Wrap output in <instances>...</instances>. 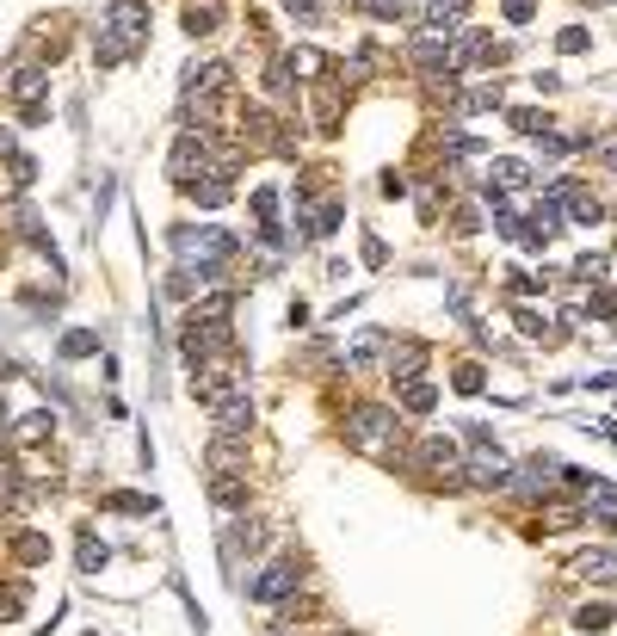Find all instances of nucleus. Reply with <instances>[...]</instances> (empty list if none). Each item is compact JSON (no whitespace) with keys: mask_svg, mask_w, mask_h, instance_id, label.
I'll list each match as a JSON object with an SVG mask.
<instances>
[{"mask_svg":"<svg viewBox=\"0 0 617 636\" xmlns=\"http://www.w3.org/2000/svg\"><path fill=\"white\" fill-rule=\"evenodd\" d=\"M50 432H56V414H50V408H37V414H25V421L13 426V439H19V445H43Z\"/></svg>","mask_w":617,"mask_h":636,"instance_id":"nucleus-21","label":"nucleus"},{"mask_svg":"<svg viewBox=\"0 0 617 636\" xmlns=\"http://www.w3.org/2000/svg\"><path fill=\"white\" fill-rule=\"evenodd\" d=\"M352 636H358V631H352Z\"/></svg>","mask_w":617,"mask_h":636,"instance_id":"nucleus-48","label":"nucleus"},{"mask_svg":"<svg viewBox=\"0 0 617 636\" xmlns=\"http://www.w3.org/2000/svg\"><path fill=\"white\" fill-rule=\"evenodd\" d=\"M105 563H111V550H105L93 531H81V568H87V574H100Z\"/></svg>","mask_w":617,"mask_h":636,"instance_id":"nucleus-32","label":"nucleus"},{"mask_svg":"<svg viewBox=\"0 0 617 636\" xmlns=\"http://www.w3.org/2000/svg\"><path fill=\"white\" fill-rule=\"evenodd\" d=\"M315 124H321V130H340V100H334V87H315Z\"/></svg>","mask_w":617,"mask_h":636,"instance_id":"nucleus-27","label":"nucleus"},{"mask_svg":"<svg viewBox=\"0 0 617 636\" xmlns=\"http://www.w3.org/2000/svg\"><path fill=\"white\" fill-rule=\"evenodd\" d=\"M13 179H19V185H32V179H37V161H32V155H13Z\"/></svg>","mask_w":617,"mask_h":636,"instance_id":"nucleus-41","label":"nucleus"},{"mask_svg":"<svg viewBox=\"0 0 617 636\" xmlns=\"http://www.w3.org/2000/svg\"><path fill=\"white\" fill-rule=\"evenodd\" d=\"M25 605H32V587L25 581H6L0 587V618H25Z\"/></svg>","mask_w":617,"mask_h":636,"instance_id":"nucleus-28","label":"nucleus"},{"mask_svg":"<svg viewBox=\"0 0 617 636\" xmlns=\"http://www.w3.org/2000/svg\"><path fill=\"white\" fill-rule=\"evenodd\" d=\"M247 432H253V402L235 389L216 402V439H247Z\"/></svg>","mask_w":617,"mask_h":636,"instance_id":"nucleus-9","label":"nucleus"},{"mask_svg":"<svg viewBox=\"0 0 617 636\" xmlns=\"http://www.w3.org/2000/svg\"><path fill=\"white\" fill-rule=\"evenodd\" d=\"M216 19H223L216 0H192V6H185V32H192V37H210V32H216Z\"/></svg>","mask_w":617,"mask_h":636,"instance_id":"nucleus-24","label":"nucleus"},{"mask_svg":"<svg viewBox=\"0 0 617 636\" xmlns=\"http://www.w3.org/2000/svg\"><path fill=\"white\" fill-rule=\"evenodd\" d=\"M574 482H581V513L586 519H599L605 531H617V489L605 476H593V470H574Z\"/></svg>","mask_w":617,"mask_h":636,"instance_id":"nucleus-6","label":"nucleus"},{"mask_svg":"<svg viewBox=\"0 0 617 636\" xmlns=\"http://www.w3.org/2000/svg\"><path fill=\"white\" fill-rule=\"evenodd\" d=\"M87 353H100V334L93 327H69L62 334V358H87Z\"/></svg>","mask_w":617,"mask_h":636,"instance_id":"nucleus-30","label":"nucleus"},{"mask_svg":"<svg viewBox=\"0 0 617 636\" xmlns=\"http://www.w3.org/2000/svg\"><path fill=\"white\" fill-rule=\"evenodd\" d=\"M463 470H470V482H476V489H507V482H513V463L500 458V445H488V439L476 445V458L463 463Z\"/></svg>","mask_w":617,"mask_h":636,"instance_id":"nucleus-8","label":"nucleus"},{"mask_svg":"<svg viewBox=\"0 0 617 636\" xmlns=\"http://www.w3.org/2000/svg\"><path fill=\"white\" fill-rule=\"evenodd\" d=\"M229 309H235V297H229V290H210L204 303L192 309V321H223V316H229Z\"/></svg>","mask_w":617,"mask_h":636,"instance_id":"nucleus-33","label":"nucleus"},{"mask_svg":"<svg viewBox=\"0 0 617 636\" xmlns=\"http://www.w3.org/2000/svg\"><path fill=\"white\" fill-rule=\"evenodd\" d=\"M383 365H389V377H395V384H413V377L426 371V346H420V340H389Z\"/></svg>","mask_w":617,"mask_h":636,"instance_id":"nucleus-10","label":"nucleus"},{"mask_svg":"<svg viewBox=\"0 0 617 636\" xmlns=\"http://www.w3.org/2000/svg\"><path fill=\"white\" fill-rule=\"evenodd\" d=\"M105 513H137V519H155L161 507H155L148 495H124V489H111V495H105Z\"/></svg>","mask_w":617,"mask_h":636,"instance_id":"nucleus-22","label":"nucleus"},{"mask_svg":"<svg viewBox=\"0 0 617 636\" xmlns=\"http://www.w3.org/2000/svg\"><path fill=\"white\" fill-rule=\"evenodd\" d=\"M593 161L617 174V130H612V137H593Z\"/></svg>","mask_w":617,"mask_h":636,"instance_id":"nucleus-39","label":"nucleus"},{"mask_svg":"<svg viewBox=\"0 0 617 636\" xmlns=\"http://www.w3.org/2000/svg\"><path fill=\"white\" fill-rule=\"evenodd\" d=\"M574 279L599 284V279H605V253H581V260H574Z\"/></svg>","mask_w":617,"mask_h":636,"instance_id":"nucleus-36","label":"nucleus"},{"mask_svg":"<svg viewBox=\"0 0 617 636\" xmlns=\"http://www.w3.org/2000/svg\"><path fill=\"white\" fill-rule=\"evenodd\" d=\"M568 148H574V137H562V130H544V137H537V155H549V161L568 155Z\"/></svg>","mask_w":617,"mask_h":636,"instance_id":"nucleus-38","label":"nucleus"},{"mask_svg":"<svg viewBox=\"0 0 617 636\" xmlns=\"http://www.w3.org/2000/svg\"><path fill=\"white\" fill-rule=\"evenodd\" d=\"M284 6H290V13H303V19H315V13H321L315 0H284Z\"/></svg>","mask_w":617,"mask_h":636,"instance_id":"nucleus-44","label":"nucleus"},{"mask_svg":"<svg viewBox=\"0 0 617 636\" xmlns=\"http://www.w3.org/2000/svg\"><path fill=\"white\" fill-rule=\"evenodd\" d=\"M93 56H100V69H118V62H130L137 50H130L118 32H105V25H100V37H93Z\"/></svg>","mask_w":617,"mask_h":636,"instance_id":"nucleus-19","label":"nucleus"},{"mask_svg":"<svg viewBox=\"0 0 617 636\" xmlns=\"http://www.w3.org/2000/svg\"><path fill=\"white\" fill-rule=\"evenodd\" d=\"M586 43H593V37H586V32H581V25H568V32L555 37V50H562V56H581Z\"/></svg>","mask_w":617,"mask_h":636,"instance_id":"nucleus-40","label":"nucleus"},{"mask_svg":"<svg viewBox=\"0 0 617 636\" xmlns=\"http://www.w3.org/2000/svg\"><path fill=\"white\" fill-rule=\"evenodd\" d=\"M173 253H179L185 266L198 260V279H216V272L229 266L235 242H229L223 229H210V223H198V229H192V223H179V229H173Z\"/></svg>","mask_w":617,"mask_h":636,"instance_id":"nucleus-2","label":"nucleus"},{"mask_svg":"<svg viewBox=\"0 0 617 636\" xmlns=\"http://www.w3.org/2000/svg\"><path fill=\"white\" fill-rule=\"evenodd\" d=\"M612 618H617L612 605H593V600H586L581 612H574V624H581L586 636H605V631H612Z\"/></svg>","mask_w":617,"mask_h":636,"instance_id":"nucleus-26","label":"nucleus"},{"mask_svg":"<svg viewBox=\"0 0 617 636\" xmlns=\"http://www.w3.org/2000/svg\"><path fill=\"white\" fill-rule=\"evenodd\" d=\"M105 32H118L130 50H142V43H148V0H111Z\"/></svg>","mask_w":617,"mask_h":636,"instance_id":"nucleus-7","label":"nucleus"},{"mask_svg":"<svg viewBox=\"0 0 617 636\" xmlns=\"http://www.w3.org/2000/svg\"><path fill=\"white\" fill-rule=\"evenodd\" d=\"M13 556H19L25 568L50 563V537H37V531H19V537H13Z\"/></svg>","mask_w":617,"mask_h":636,"instance_id":"nucleus-23","label":"nucleus"},{"mask_svg":"<svg viewBox=\"0 0 617 636\" xmlns=\"http://www.w3.org/2000/svg\"><path fill=\"white\" fill-rule=\"evenodd\" d=\"M185 192H192V204H198V211H216V204H229V198H235L229 174H216V167H210V179H192Z\"/></svg>","mask_w":617,"mask_h":636,"instance_id":"nucleus-14","label":"nucleus"},{"mask_svg":"<svg viewBox=\"0 0 617 636\" xmlns=\"http://www.w3.org/2000/svg\"><path fill=\"white\" fill-rule=\"evenodd\" d=\"M451 384H457V395H481V384H488V377H481L476 358H463V365L451 371Z\"/></svg>","mask_w":617,"mask_h":636,"instance_id":"nucleus-34","label":"nucleus"},{"mask_svg":"<svg viewBox=\"0 0 617 636\" xmlns=\"http://www.w3.org/2000/svg\"><path fill=\"white\" fill-rule=\"evenodd\" d=\"M586 6H605V0H586Z\"/></svg>","mask_w":617,"mask_h":636,"instance_id":"nucleus-47","label":"nucleus"},{"mask_svg":"<svg viewBox=\"0 0 617 636\" xmlns=\"http://www.w3.org/2000/svg\"><path fill=\"white\" fill-rule=\"evenodd\" d=\"M0 155H13V130L6 124H0Z\"/></svg>","mask_w":617,"mask_h":636,"instance_id":"nucleus-45","label":"nucleus"},{"mask_svg":"<svg viewBox=\"0 0 617 636\" xmlns=\"http://www.w3.org/2000/svg\"><path fill=\"white\" fill-rule=\"evenodd\" d=\"M402 408H408V414H432V408H439V389L413 377V384H402Z\"/></svg>","mask_w":617,"mask_h":636,"instance_id":"nucleus-25","label":"nucleus"},{"mask_svg":"<svg viewBox=\"0 0 617 636\" xmlns=\"http://www.w3.org/2000/svg\"><path fill=\"white\" fill-rule=\"evenodd\" d=\"M500 100H507V93H500V81H481L476 93H463L457 106H463V111H494V106H500Z\"/></svg>","mask_w":617,"mask_h":636,"instance_id":"nucleus-29","label":"nucleus"},{"mask_svg":"<svg viewBox=\"0 0 617 636\" xmlns=\"http://www.w3.org/2000/svg\"><path fill=\"white\" fill-rule=\"evenodd\" d=\"M334 229H340V204H334V198L303 204V235H308V242H321V235H334Z\"/></svg>","mask_w":617,"mask_h":636,"instance_id":"nucleus-15","label":"nucleus"},{"mask_svg":"<svg viewBox=\"0 0 617 636\" xmlns=\"http://www.w3.org/2000/svg\"><path fill=\"white\" fill-rule=\"evenodd\" d=\"M210 495H216V507H247V482H241L235 470H216L210 476Z\"/></svg>","mask_w":617,"mask_h":636,"instance_id":"nucleus-20","label":"nucleus"},{"mask_svg":"<svg viewBox=\"0 0 617 636\" xmlns=\"http://www.w3.org/2000/svg\"><path fill=\"white\" fill-rule=\"evenodd\" d=\"M507 124H513L518 137H544V130H549V118H544V111H531V106H518V111H507Z\"/></svg>","mask_w":617,"mask_h":636,"instance_id":"nucleus-31","label":"nucleus"},{"mask_svg":"<svg viewBox=\"0 0 617 636\" xmlns=\"http://www.w3.org/2000/svg\"><path fill=\"white\" fill-rule=\"evenodd\" d=\"M253 223H260V229L278 223V185H260V192H253Z\"/></svg>","mask_w":617,"mask_h":636,"instance_id":"nucleus-35","label":"nucleus"},{"mask_svg":"<svg viewBox=\"0 0 617 636\" xmlns=\"http://www.w3.org/2000/svg\"><path fill=\"white\" fill-rule=\"evenodd\" d=\"M6 432H13V414H6V402H0V439H6Z\"/></svg>","mask_w":617,"mask_h":636,"instance_id":"nucleus-46","label":"nucleus"},{"mask_svg":"<svg viewBox=\"0 0 617 636\" xmlns=\"http://www.w3.org/2000/svg\"><path fill=\"white\" fill-rule=\"evenodd\" d=\"M574 574L581 581H617V550H581L574 556Z\"/></svg>","mask_w":617,"mask_h":636,"instance_id":"nucleus-16","label":"nucleus"},{"mask_svg":"<svg viewBox=\"0 0 617 636\" xmlns=\"http://www.w3.org/2000/svg\"><path fill=\"white\" fill-rule=\"evenodd\" d=\"M198 174H210V130H179L167 155V179L173 185H192Z\"/></svg>","mask_w":617,"mask_h":636,"instance_id":"nucleus-4","label":"nucleus"},{"mask_svg":"<svg viewBox=\"0 0 617 636\" xmlns=\"http://www.w3.org/2000/svg\"><path fill=\"white\" fill-rule=\"evenodd\" d=\"M383 353H389V334H377V327H365V334L352 340V353H346V365H358V371H365V365H377Z\"/></svg>","mask_w":617,"mask_h":636,"instance_id":"nucleus-18","label":"nucleus"},{"mask_svg":"<svg viewBox=\"0 0 617 636\" xmlns=\"http://www.w3.org/2000/svg\"><path fill=\"white\" fill-rule=\"evenodd\" d=\"M0 87H6L19 106H43V87H50V74H43V69H6V74H0Z\"/></svg>","mask_w":617,"mask_h":636,"instance_id":"nucleus-11","label":"nucleus"},{"mask_svg":"<svg viewBox=\"0 0 617 636\" xmlns=\"http://www.w3.org/2000/svg\"><path fill=\"white\" fill-rule=\"evenodd\" d=\"M346 445L365 451V458H395V445H402V421H395L389 408H377V402H365V408L346 414Z\"/></svg>","mask_w":617,"mask_h":636,"instance_id":"nucleus-1","label":"nucleus"},{"mask_svg":"<svg viewBox=\"0 0 617 636\" xmlns=\"http://www.w3.org/2000/svg\"><path fill=\"white\" fill-rule=\"evenodd\" d=\"M507 19H513V25H525V19H531V0H507Z\"/></svg>","mask_w":617,"mask_h":636,"instance_id":"nucleus-43","label":"nucleus"},{"mask_svg":"<svg viewBox=\"0 0 617 636\" xmlns=\"http://www.w3.org/2000/svg\"><path fill=\"white\" fill-rule=\"evenodd\" d=\"M297 587H303V563H297V556H272V563H266L260 574H253V581H247V593H253L260 605L290 600Z\"/></svg>","mask_w":617,"mask_h":636,"instance_id":"nucleus-3","label":"nucleus"},{"mask_svg":"<svg viewBox=\"0 0 617 636\" xmlns=\"http://www.w3.org/2000/svg\"><path fill=\"white\" fill-rule=\"evenodd\" d=\"M408 62H413V69H426V74H451V43L439 32H432V37H413V43H408Z\"/></svg>","mask_w":617,"mask_h":636,"instance_id":"nucleus-12","label":"nucleus"},{"mask_svg":"<svg viewBox=\"0 0 617 636\" xmlns=\"http://www.w3.org/2000/svg\"><path fill=\"white\" fill-rule=\"evenodd\" d=\"M229 340H235V334H229V321H192V316H185L179 353L192 358V365H204L210 353H229Z\"/></svg>","mask_w":617,"mask_h":636,"instance_id":"nucleus-5","label":"nucleus"},{"mask_svg":"<svg viewBox=\"0 0 617 636\" xmlns=\"http://www.w3.org/2000/svg\"><path fill=\"white\" fill-rule=\"evenodd\" d=\"M463 19H470V0H426V25L439 37L463 32Z\"/></svg>","mask_w":617,"mask_h":636,"instance_id":"nucleus-13","label":"nucleus"},{"mask_svg":"<svg viewBox=\"0 0 617 636\" xmlns=\"http://www.w3.org/2000/svg\"><path fill=\"white\" fill-rule=\"evenodd\" d=\"M266 544V526H235V537H229V550H260Z\"/></svg>","mask_w":617,"mask_h":636,"instance_id":"nucleus-37","label":"nucleus"},{"mask_svg":"<svg viewBox=\"0 0 617 636\" xmlns=\"http://www.w3.org/2000/svg\"><path fill=\"white\" fill-rule=\"evenodd\" d=\"M537 290H544L537 272H518V279H513V297H537Z\"/></svg>","mask_w":617,"mask_h":636,"instance_id":"nucleus-42","label":"nucleus"},{"mask_svg":"<svg viewBox=\"0 0 617 636\" xmlns=\"http://www.w3.org/2000/svg\"><path fill=\"white\" fill-rule=\"evenodd\" d=\"M284 69H290V81H327V56L321 50H290V56H278Z\"/></svg>","mask_w":617,"mask_h":636,"instance_id":"nucleus-17","label":"nucleus"}]
</instances>
